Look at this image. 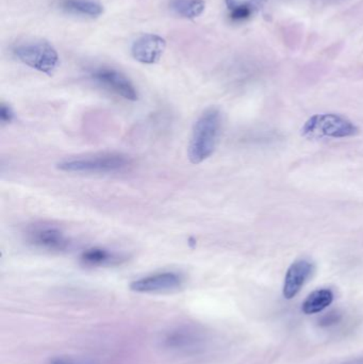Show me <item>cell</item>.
<instances>
[{
    "instance_id": "17",
    "label": "cell",
    "mask_w": 363,
    "mask_h": 364,
    "mask_svg": "<svg viewBox=\"0 0 363 364\" xmlns=\"http://www.w3.org/2000/svg\"><path fill=\"white\" fill-rule=\"evenodd\" d=\"M13 117H14V112L9 105L1 104L0 107V121L4 125L11 123Z\"/></svg>"
},
{
    "instance_id": "3",
    "label": "cell",
    "mask_w": 363,
    "mask_h": 364,
    "mask_svg": "<svg viewBox=\"0 0 363 364\" xmlns=\"http://www.w3.org/2000/svg\"><path fill=\"white\" fill-rule=\"evenodd\" d=\"M131 166V160L121 154H102L65 160L58 164L64 172L85 173V174H110L121 172Z\"/></svg>"
},
{
    "instance_id": "14",
    "label": "cell",
    "mask_w": 363,
    "mask_h": 364,
    "mask_svg": "<svg viewBox=\"0 0 363 364\" xmlns=\"http://www.w3.org/2000/svg\"><path fill=\"white\" fill-rule=\"evenodd\" d=\"M262 0H226L230 16L234 21H241L249 18L261 6Z\"/></svg>"
},
{
    "instance_id": "10",
    "label": "cell",
    "mask_w": 363,
    "mask_h": 364,
    "mask_svg": "<svg viewBox=\"0 0 363 364\" xmlns=\"http://www.w3.org/2000/svg\"><path fill=\"white\" fill-rule=\"evenodd\" d=\"M313 264L310 261L298 260L288 269L283 284V296L292 299L302 290L307 280L313 275Z\"/></svg>"
},
{
    "instance_id": "5",
    "label": "cell",
    "mask_w": 363,
    "mask_h": 364,
    "mask_svg": "<svg viewBox=\"0 0 363 364\" xmlns=\"http://www.w3.org/2000/svg\"><path fill=\"white\" fill-rule=\"evenodd\" d=\"M303 136L311 139H343L355 136L358 128L347 117L338 114H317L308 119L302 129Z\"/></svg>"
},
{
    "instance_id": "2",
    "label": "cell",
    "mask_w": 363,
    "mask_h": 364,
    "mask_svg": "<svg viewBox=\"0 0 363 364\" xmlns=\"http://www.w3.org/2000/svg\"><path fill=\"white\" fill-rule=\"evenodd\" d=\"M207 343V331L200 325L191 323L170 327L160 338L162 348L178 355L197 354L206 348Z\"/></svg>"
},
{
    "instance_id": "1",
    "label": "cell",
    "mask_w": 363,
    "mask_h": 364,
    "mask_svg": "<svg viewBox=\"0 0 363 364\" xmlns=\"http://www.w3.org/2000/svg\"><path fill=\"white\" fill-rule=\"evenodd\" d=\"M222 132V113L215 107L207 109L196 119L190 138V161L200 164L210 158L217 149Z\"/></svg>"
},
{
    "instance_id": "15",
    "label": "cell",
    "mask_w": 363,
    "mask_h": 364,
    "mask_svg": "<svg viewBox=\"0 0 363 364\" xmlns=\"http://www.w3.org/2000/svg\"><path fill=\"white\" fill-rule=\"evenodd\" d=\"M206 8L204 0H172L170 9L183 18L193 19L202 14Z\"/></svg>"
},
{
    "instance_id": "18",
    "label": "cell",
    "mask_w": 363,
    "mask_h": 364,
    "mask_svg": "<svg viewBox=\"0 0 363 364\" xmlns=\"http://www.w3.org/2000/svg\"><path fill=\"white\" fill-rule=\"evenodd\" d=\"M49 364H83L79 361L74 360V359L66 358V357H57L53 358L49 361Z\"/></svg>"
},
{
    "instance_id": "12",
    "label": "cell",
    "mask_w": 363,
    "mask_h": 364,
    "mask_svg": "<svg viewBox=\"0 0 363 364\" xmlns=\"http://www.w3.org/2000/svg\"><path fill=\"white\" fill-rule=\"evenodd\" d=\"M59 6L70 14L92 18L100 16L104 13V6L96 0H60Z\"/></svg>"
},
{
    "instance_id": "7",
    "label": "cell",
    "mask_w": 363,
    "mask_h": 364,
    "mask_svg": "<svg viewBox=\"0 0 363 364\" xmlns=\"http://www.w3.org/2000/svg\"><path fill=\"white\" fill-rule=\"evenodd\" d=\"M92 78L108 91L124 100L136 102L139 100V93L134 83L119 70L113 68H97L92 73Z\"/></svg>"
},
{
    "instance_id": "13",
    "label": "cell",
    "mask_w": 363,
    "mask_h": 364,
    "mask_svg": "<svg viewBox=\"0 0 363 364\" xmlns=\"http://www.w3.org/2000/svg\"><path fill=\"white\" fill-rule=\"evenodd\" d=\"M334 293L328 289H321L311 293L303 304V312L306 314H320L332 305Z\"/></svg>"
},
{
    "instance_id": "8",
    "label": "cell",
    "mask_w": 363,
    "mask_h": 364,
    "mask_svg": "<svg viewBox=\"0 0 363 364\" xmlns=\"http://www.w3.org/2000/svg\"><path fill=\"white\" fill-rule=\"evenodd\" d=\"M183 276L176 272H162L134 280L130 290L136 293L174 292L183 286Z\"/></svg>"
},
{
    "instance_id": "16",
    "label": "cell",
    "mask_w": 363,
    "mask_h": 364,
    "mask_svg": "<svg viewBox=\"0 0 363 364\" xmlns=\"http://www.w3.org/2000/svg\"><path fill=\"white\" fill-rule=\"evenodd\" d=\"M341 320H342V316L338 311H332L321 316L319 320V325L321 327H332L338 324Z\"/></svg>"
},
{
    "instance_id": "9",
    "label": "cell",
    "mask_w": 363,
    "mask_h": 364,
    "mask_svg": "<svg viewBox=\"0 0 363 364\" xmlns=\"http://www.w3.org/2000/svg\"><path fill=\"white\" fill-rule=\"evenodd\" d=\"M166 42L158 34H143L134 41L131 55L134 60L143 64H155L161 59L166 50Z\"/></svg>"
},
{
    "instance_id": "4",
    "label": "cell",
    "mask_w": 363,
    "mask_h": 364,
    "mask_svg": "<svg viewBox=\"0 0 363 364\" xmlns=\"http://www.w3.org/2000/svg\"><path fill=\"white\" fill-rule=\"evenodd\" d=\"M13 55L19 61L44 74H53L59 65V55L47 41H28L16 45Z\"/></svg>"
},
{
    "instance_id": "11",
    "label": "cell",
    "mask_w": 363,
    "mask_h": 364,
    "mask_svg": "<svg viewBox=\"0 0 363 364\" xmlns=\"http://www.w3.org/2000/svg\"><path fill=\"white\" fill-rule=\"evenodd\" d=\"M81 263L85 267H102L119 265L126 260L123 255L102 247L89 248L81 254Z\"/></svg>"
},
{
    "instance_id": "19",
    "label": "cell",
    "mask_w": 363,
    "mask_h": 364,
    "mask_svg": "<svg viewBox=\"0 0 363 364\" xmlns=\"http://www.w3.org/2000/svg\"><path fill=\"white\" fill-rule=\"evenodd\" d=\"M345 364H363V357L362 358L353 359V360L347 361Z\"/></svg>"
},
{
    "instance_id": "6",
    "label": "cell",
    "mask_w": 363,
    "mask_h": 364,
    "mask_svg": "<svg viewBox=\"0 0 363 364\" xmlns=\"http://www.w3.org/2000/svg\"><path fill=\"white\" fill-rule=\"evenodd\" d=\"M27 239L30 244L48 250V252H63L70 248V241L65 233L53 225H34L27 231Z\"/></svg>"
}]
</instances>
